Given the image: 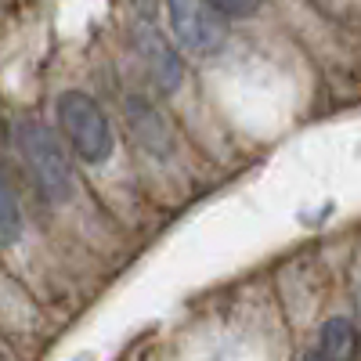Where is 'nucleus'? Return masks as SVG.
I'll return each mask as SVG.
<instances>
[{
	"instance_id": "6e6552de",
	"label": "nucleus",
	"mask_w": 361,
	"mask_h": 361,
	"mask_svg": "<svg viewBox=\"0 0 361 361\" xmlns=\"http://www.w3.org/2000/svg\"><path fill=\"white\" fill-rule=\"evenodd\" d=\"M304 361H325V357H322V354H307Z\"/></svg>"
},
{
	"instance_id": "f257e3e1",
	"label": "nucleus",
	"mask_w": 361,
	"mask_h": 361,
	"mask_svg": "<svg viewBox=\"0 0 361 361\" xmlns=\"http://www.w3.org/2000/svg\"><path fill=\"white\" fill-rule=\"evenodd\" d=\"M15 137H18L22 159H25L29 173H33L40 195L54 206H62L73 195V166H69L62 141H58L54 130L47 123H40V119H22Z\"/></svg>"
},
{
	"instance_id": "7ed1b4c3",
	"label": "nucleus",
	"mask_w": 361,
	"mask_h": 361,
	"mask_svg": "<svg viewBox=\"0 0 361 361\" xmlns=\"http://www.w3.org/2000/svg\"><path fill=\"white\" fill-rule=\"evenodd\" d=\"M170 29L188 54H217L228 40V15H221L209 0H166Z\"/></svg>"
},
{
	"instance_id": "0eeeda50",
	"label": "nucleus",
	"mask_w": 361,
	"mask_h": 361,
	"mask_svg": "<svg viewBox=\"0 0 361 361\" xmlns=\"http://www.w3.org/2000/svg\"><path fill=\"white\" fill-rule=\"evenodd\" d=\"M221 15H228V18H250V15H257L260 11V4L264 0H209Z\"/></svg>"
},
{
	"instance_id": "39448f33",
	"label": "nucleus",
	"mask_w": 361,
	"mask_h": 361,
	"mask_svg": "<svg viewBox=\"0 0 361 361\" xmlns=\"http://www.w3.org/2000/svg\"><path fill=\"white\" fill-rule=\"evenodd\" d=\"M318 354L325 361H354L357 357V329L350 318H329L318 336Z\"/></svg>"
},
{
	"instance_id": "f03ea898",
	"label": "nucleus",
	"mask_w": 361,
	"mask_h": 361,
	"mask_svg": "<svg viewBox=\"0 0 361 361\" xmlns=\"http://www.w3.org/2000/svg\"><path fill=\"white\" fill-rule=\"evenodd\" d=\"M58 119L73 145V152L83 163H105L112 156V127L102 112V105L83 94V90H66L58 98Z\"/></svg>"
},
{
	"instance_id": "20e7f679",
	"label": "nucleus",
	"mask_w": 361,
	"mask_h": 361,
	"mask_svg": "<svg viewBox=\"0 0 361 361\" xmlns=\"http://www.w3.org/2000/svg\"><path fill=\"white\" fill-rule=\"evenodd\" d=\"M134 40H137V54L145 58V69H148V76L156 80V87L163 90V94L177 90L185 69H180V58H177L173 44L159 33V29H152V25H141Z\"/></svg>"
},
{
	"instance_id": "423d86ee",
	"label": "nucleus",
	"mask_w": 361,
	"mask_h": 361,
	"mask_svg": "<svg viewBox=\"0 0 361 361\" xmlns=\"http://www.w3.org/2000/svg\"><path fill=\"white\" fill-rule=\"evenodd\" d=\"M22 238V209H18V199L11 192V185L0 173V250L15 246Z\"/></svg>"
}]
</instances>
